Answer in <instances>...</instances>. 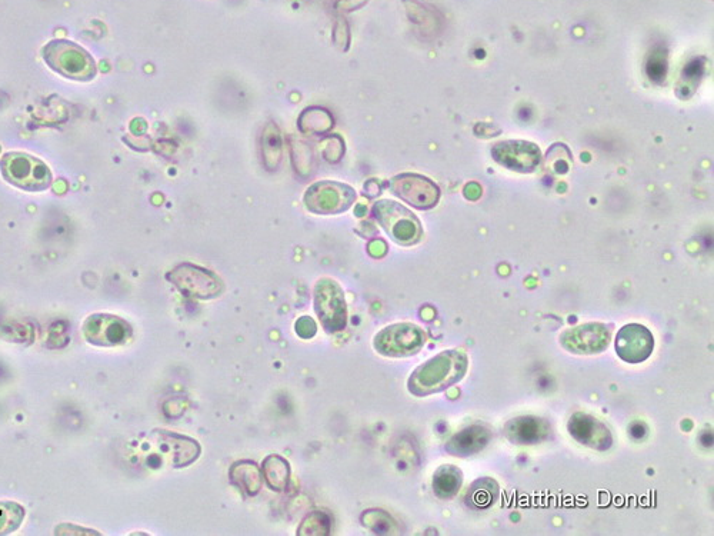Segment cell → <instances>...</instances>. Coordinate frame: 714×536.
<instances>
[{"instance_id": "obj_1", "label": "cell", "mask_w": 714, "mask_h": 536, "mask_svg": "<svg viewBox=\"0 0 714 536\" xmlns=\"http://www.w3.org/2000/svg\"><path fill=\"white\" fill-rule=\"evenodd\" d=\"M467 369H469V359L462 352H440L413 372L407 386L416 396L437 394L462 381Z\"/></svg>"}, {"instance_id": "obj_2", "label": "cell", "mask_w": 714, "mask_h": 536, "mask_svg": "<svg viewBox=\"0 0 714 536\" xmlns=\"http://www.w3.org/2000/svg\"><path fill=\"white\" fill-rule=\"evenodd\" d=\"M42 56L52 71L73 81L88 82L96 76L92 56L76 43L56 39L43 48Z\"/></svg>"}, {"instance_id": "obj_3", "label": "cell", "mask_w": 714, "mask_h": 536, "mask_svg": "<svg viewBox=\"0 0 714 536\" xmlns=\"http://www.w3.org/2000/svg\"><path fill=\"white\" fill-rule=\"evenodd\" d=\"M6 182L23 191L40 192L52 185V172L46 163L28 153L9 152L0 161Z\"/></svg>"}, {"instance_id": "obj_4", "label": "cell", "mask_w": 714, "mask_h": 536, "mask_svg": "<svg viewBox=\"0 0 714 536\" xmlns=\"http://www.w3.org/2000/svg\"><path fill=\"white\" fill-rule=\"evenodd\" d=\"M373 215L387 235L403 246L415 245L423 235L422 225L416 215L400 203L380 201L373 206Z\"/></svg>"}, {"instance_id": "obj_5", "label": "cell", "mask_w": 714, "mask_h": 536, "mask_svg": "<svg viewBox=\"0 0 714 536\" xmlns=\"http://www.w3.org/2000/svg\"><path fill=\"white\" fill-rule=\"evenodd\" d=\"M426 332L415 324L387 326L375 338V349L390 358L416 355L426 345Z\"/></svg>"}, {"instance_id": "obj_6", "label": "cell", "mask_w": 714, "mask_h": 536, "mask_svg": "<svg viewBox=\"0 0 714 536\" xmlns=\"http://www.w3.org/2000/svg\"><path fill=\"white\" fill-rule=\"evenodd\" d=\"M315 311L329 334L343 331L348 322L345 294L332 279H322L315 288Z\"/></svg>"}, {"instance_id": "obj_7", "label": "cell", "mask_w": 714, "mask_h": 536, "mask_svg": "<svg viewBox=\"0 0 714 536\" xmlns=\"http://www.w3.org/2000/svg\"><path fill=\"white\" fill-rule=\"evenodd\" d=\"M168 279L189 298L213 299L223 291V282L218 275L192 263L179 265L169 272Z\"/></svg>"}, {"instance_id": "obj_8", "label": "cell", "mask_w": 714, "mask_h": 536, "mask_svg": "<svg viewBox=\"0 0 714 536\" xmlns=\"http://www.w3.org/2000/svg\"><path fill=\"white\" fill-rule=\"evenodd\" d=\"M356 193L339 182H318L310 186L305 195V205L316 215H336L348 211L355 202Z\"/></svg>"}, {"instance_id": "obj_9", "label": "cell", "mask_w": 714, "mask_h": 536, "mask_svg": "<svg viewBox=\"0 0 714 536\" xmlns=\"http://www.w3.org/2000/svg\"><path fill=\"white\" fill-rule=\"evenodd\" d=\"M390 191L413 208L420 211L435 208L440 199V189L429 178L416 173H402L390 181Z\"/></svg>"}, {"instance_id": "obj_10", "label": "cell", "mask_w": 714, "mask_h": 536, "mask_svg": "<svg viewBox=\"0 0 714 536\" xmlns=\"http://www.w3.org/2000/svg\"><path fill=\"white\" fill-rule=\"evenodd\" d=\"M612 341V331L609 326L592 322L567 329L560 336V345L570 354L597 355L605 352Z\"/></svg>"}, {"instance_id": "obj_11", "label": "cell", "mask_w": 714, "mask_h": 536, "mask_svg": "<svg viewBox=\"0 0 714 536\" xmlns=\"http://www.w3.org/2000/svg\"><path fill=\"white\" fill-rule=\"evenodd\" d=\"M615 349L617 356L627 364H642L655 351V336L646 326L629 324L617 332Z\"/></svg>"}, {"instance_id": "obj_12", "label": "cell", "mask_w": 714, "mask_h": 536, "mask_svg": "<svg viewBox=\"0 0 714 536\" xmlns=\"http://www.w3.org/2000/svg\"><path fill=\"white\" fill-rule=\"evenodd\" d=\"M132 326L125 319L113 315H93L83 325V334L89 344L96 346H118L125 344L132 336Z\"/></svg>"}, {"instance_id": "obj_13", "label": "cell", "mask_w": 714, "mask_h": 536, "mask_svg": "<svg viewBox=\"0 0 714 536\" xmlns=\"http://www.w3.org/2000/svg\"><path fill=\"white\" fill-rule=\"evenodd\" d=\"M492 156L499 165L519 173L535 172L542 161L539 148L535 143L526 141L496 143Z\"/></svg>"}, {"instance_id": "obj_14", "label": "cell", "mask_w": 714, "mask_h": 536, "mask_svg": "<svg viewBox=\"0 0 714 536\" xmlns=\"http://www.w3.org/2000/svg\"><path fill=\"white\" fill-rule=\"evenodd\" d=\"M569 434L576 439L579 444L587 446L596 451H609L613 445V435L606 424L586 414V412H576L570 416L567 424Z\"/></svg>"}, {"instance_id": "obj_15", "label": "cell", "mask_w": 714, "mask_h": 536, "mask_svg": "<svg viewBox=\"0 0 714 536\" xmlns=\"http://www.w3.org/2000/svg\"><path fill=\"white\" fill-rule=\"evenodd\" d=\"M503 434L515 445H536L552 435L549 422L537 416L526 415L510 419L503 428Z\"/></svg>"}, {"instance_id": "obj_16", "label": "cell", "mask_w": 714, "mask_h": 536, "mask_svg": "<svg viewBox=\"0 0 714 536\" xmlns=\"http://www.w3.org/2000/svg\"><path fill=\"white\" fill-rule=\"evenodd\" d=\"M493 432L485 425L475 424L467 426L457 432L446 444L447 454L467 458L479 454L492 441Z\"/></svg>"}, {"instance_id": "obj_17", "label": "cell", "mask_w": 714, "mask_h": 536, "mask_svg": "<svg viewBox=\"0 0 714 536\" xmlns=\"http://www.w3.org/2000/svg\"><path fill=\"white\" fill-rule=\"evenodd\" d=\"M163 452L169 455L175 468H185L195 462L200 455V446L193 439L166 431H156Z\"/></svg>"}, {"instance_id": "obj_18", "label": "cell", "mask_w": 714, "mask_h": 536, "mask_svg": "<svg viewBox=\"0 0 714 536\" xmlns=\"http://www.w3.org/2000/svg\"><path fill=\"white\" fill-rule=\"evenodd\" d=\"M500 489L495 479L480 478L467 489L465 502L467 508L473 511H486L496 504L499 499Z\"/></svg>"}, {"instance_id": "obj_19", "label": "cell", "mask_w": 714, "mask_h": 536, "mask_svg": "<svg viewBox=\"0 0 714 536\" xmlns=\"http://www.w3.org/2000/svg\"><path fill=\"white\" fill-rule=\"evenodd\" d=\"M233 485L242 489L250 496L258 495L262 489L263 475L256 464L250 461H239L232 465L229 472Z\"/></svg>"}, {"instance_id": "obj_20", "label": "cell", "mask_w": 714, "mask_h": 536, "mask_svg": "<svg viewBox=\"0 0 714 536\" xmlns=\"http://www.w3.org/2000/svg\"><path fill=\"white\" fill-rule=\"evenodd\" d=\"M463 485V474L455 465H442L433 475V492L437 498L452 499Z\"/></svg>"}, {"instance_id": "obj_21", "label": "cell", "mask_w": 714, "mask_h": 536, "mask_svg": "<svg viewBox=\"0 0 714 536\" xmlns=\"http://www.w3.org/2000/svg\"><path fill=\"white\" fill-rule=\"evenodd\" d=\"M262 475L273 491L283 492L288 488L290 479V466L285 458L279 455H270L263 461Z\"/></svg>"}, {"instance_id": "obj_22", "label": "cell", "mask_w": 714, "mask_h": 536, "mask_svg": "<svg viewBox=\"0 0 714 536\" xmlns=\"http://www.w3.org/2000/svg\"><path fill=\"white\" fill-rule=\"evenodd\" d=\"M25 511L15 502H0V534L15 531L22 522Z\"/></svg>"}, {"instance_id": "obj_23", "label": "cell", "mask_w": 714, "mask_h": 536, "mask_svg": "<svg viewBox=\"0 0 714 536\" xmlns=\"http://www.w3.org/2000/svg\"><path fill=\"white\" fill-rule=\"evenodd\" d=\"M330 526H332V524H330L328 515L323 514V512H313V514L306 516L305 521L300 525L298 534L329 535Z\"/></svg>"}, {"instance_id": "obj_24", "label": "cell", "mask_w": 714, "mask_h": 536, "mask_svg": "<svg viewBox=\"0 0 714 536\" xmlns=\"http://www.w3.org/2000/svg\"><path fill=\"white\" fill-rule=\"evenodd\" d=\"M295 328L300 338L303 339L313 338V336L316 335V331H318V326H316L315 321L309 318V316H302V318L298 319Z\"/></svg>"}]
</instances>
